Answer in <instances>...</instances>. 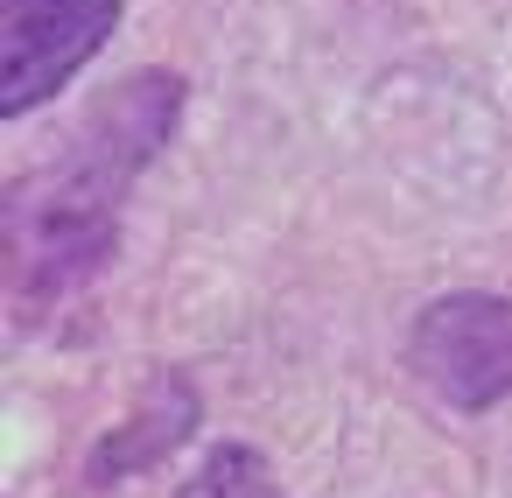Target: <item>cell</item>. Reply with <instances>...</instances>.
Here are the masks:
<instances>
[{"label":"cell","mask_w":512,"mask_h":498,"mask_svg":"<svg viewBox=\"0 0 512 498\" xmlns=\"http://www.w3.org/2000/svg\"><path fill=\"white\" fill-rule=\"evenodd\" d=\"M120 29V0H0V113L22 120Z\"/></svg>","instance_id":"6da1fadb"},{"label":"cell","mask_w":512,"mask_h":498,"mask_svg":"<svg viewBox=\"0 0 512 498\" xmlns=\"http://www.w3.org/2000/svg\"><path fill=\"white\" fill-rule=\"evenodd\" d=\"M414 372L449 407H491L512 393V302L505 295H442L407 337Z\"/></svg>","instance_id":"7a4b0ae2"}]
</instances>
